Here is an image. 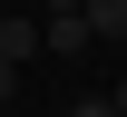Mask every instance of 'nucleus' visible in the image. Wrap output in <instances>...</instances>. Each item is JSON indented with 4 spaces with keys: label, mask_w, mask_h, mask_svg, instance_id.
Here are the masks:
<instances>
[{
    "label": "nucleus",
    "mask_w": 127,
    "mask_h": 117,
    "mask_svg": "<svg viewBox=\"0 0 127 117\" xmlns=\"http://www.w3.org/2000/svg\"><path fill=\"white\" fill-rule=\"evenodd\" d=\"M39 49H59V59H78V49H98L88 10H39Z\"/></svg>",
    "instance_id": "f257e3e1"
},
{
    "label": "nucleus",
    "mask_w": 127,
    "mask_h": 117,
    "mask_svg": "<svg viewBox=\"0 0 127 117\" xmlns=\"http://www.w3.org/2000/svg\"><path fill=\"white\" fill-rule=\"evenodd\" d=\"M108 107H117V117H127V78H117V88H108Z\"/></svg>",
    "instance_id": "423d86ee"
},
{
    "label": "nucleus",
    "mask_w": 127,
    "mask_h": 117,
    "mask_svg": "<svg viewBox=\"0 0 127 117\" xmlns=\"http://www.w3.org/2000/svg\"><path fill=\"white\" fill-rule=\"evenodd\" d=\"M10 98H20V68H10V59H0V107H10Z\"/></svg>",
    "instance_id": "20e7f679"
},
{
    "label": "nucleus",
    "mask_w": 127,
    "mask_h": 117,
    "mask_svg": "<svg viewBox=\"0 0 127 117\" xmlns=\"http://www.w3.org/2000/svg\"><path fill=\"white\" fill-rule=\"evenodd\" d=\"M88 29L98 39H127V0H88Z\"/></svg>",
    "instance_id": "7ed1b4c3"
},
{
    "label": "nucleus",
    "mask_w": 127,
    "mask_h": 117,
    "mask_svg": "<svg viewBox=\"0 0 127 117\" xmlns=\"http://www.w3.org/2000/svg\"><path fill=\"white\" fill-rule=\"evenodd\" d=\"M39 10H88V0H39Z\"/></svg>",
    "instance_id": "0eeeda50"
},
{
    "label": "nucleus",
    "mask_w": 127,
    "mask_h": 117,
    "mask_svg": "<svg viewBox=\"0 0 127 117\" xmlns=\"http://www.w3.org/2000/svg\"><path fill=\"white\" fill-rule=\"evenodd\" d=\"M68 117H117V107H108V98H78V107H68Z\"/></svg>",
    "instance_id": "39448f33"
},
{
    "label": "nucleus",
    "mask_w": 127,
    "mask_h": 117,
    "mask_svg": "<svg viewBox=\"0 0 127 117\" xmlns=\"http://www.w3.org/2000/svg\"><path fill=\"white\" fill-rule=\"evenodd\" d=\"M0 59H10V68H20V59H39V20H30V10L0 20Z\"/></svg>",
    "instance_id": "f03ea898"
}]
</instances>
